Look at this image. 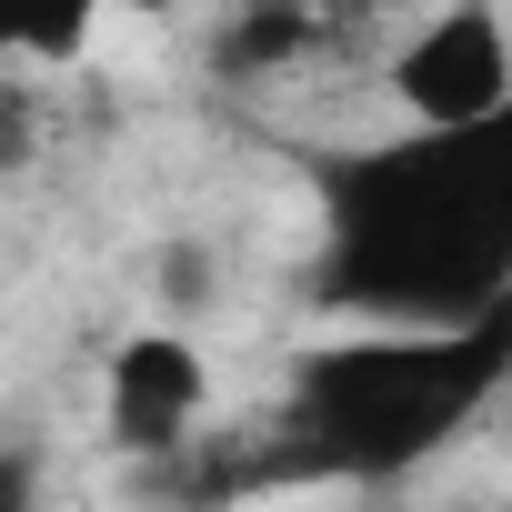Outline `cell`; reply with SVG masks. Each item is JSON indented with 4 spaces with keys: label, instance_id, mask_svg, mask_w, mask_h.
I'll list each match as a JSON object with an SVG mask.
<instances>
[{
    "label": "cell",
    "instance_id": "4",
    "mask_svg": "<svg viewBox=\"0 0 512 512\" xmlns=\"http://www.w3.org/2000/svg\"><path fill=\"white\" fill-rule=\"evenodd\" d=\"M211 422V352L161 312L141 332L111 342L101 362V432L131 452V462H181Z\"/></svg>",
    "mask_w": 512,
    "mask_h": 512
},
{
    "label": "cell",
    "instance_id": "6",
    "mask_svg": "<svg viewBox=\"0 0 512 512\" xmlns=\"http://www.w3.org/2000/svg\"><path fill=\"white\" fill-rule=\"evenodd\" d=\"M151 292H161V312L181 322V312H201V292H211V262H201L191 241H171L161 262H151Z\"/></svg>",
    "mask_w": 512,
    "mask_h": 512
},
{
    "label": "cell",
    "instance_id": "5",
    "mask_svg": "<svg viewBox=\"0 0 512 512\" xmlns=\"http://www.w3.org/2000/svg\"><path fill=\"white\" fill-rule=\"evenodd\" d=\"M111 21V0H0V51L51 71V61H81Z\"/></svg>",
    "mask_w": 512,
    "mask_h": 512
},
{
    "label": "cell",
    "instance_id": "2",
    "mask_svg": "<svg viewBox=\"0 0 512 512\" xmlns=\"http://www.w3.org/2000/svg\"><path fill=\"white\" fill-rule=\"evenodd\" d=\"M512 382V302L472 322H352L282 372V412L262 462H241V492L262 482H402L442 462Z\"/></svg>",
    "mask_w": 512,
    "mask_h": 512
},
{
    "label": "cell",
    "instance_id": "1",
    "mask_svg": "<svg viewBox=\"0 0 512 512\" xmlns=\"http://www.w3.org/2000/svg\"><path fill=\"white\" fill-rule=\"evenodd\" d=\"M312 302L342 322H472L512 302V101L312 151Z\"/></svg>",
    "mask_w": 512,
    "mask_h": 512
},
{
    "label": "cell",
    "instance_id": "3",
    "mask_svg": "<svg viewBox=\"0 0 512 512\" xmlns=\"http://www.w3.org/2000/svg\"><path fill=\"white\" fill-rule=\"evenodd\" d=\"M382 91H392L402 121H482V111H502L512 101V11L502 0H442L382 61Z\"/></svg>",
    "mask_w": 512,
    "mask_h": 512
}]
</instances>
